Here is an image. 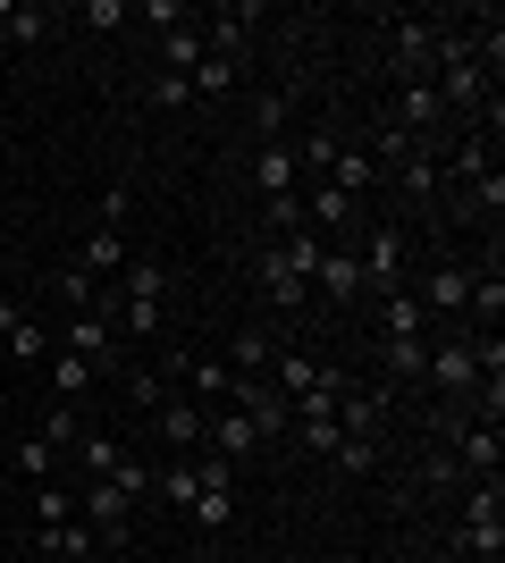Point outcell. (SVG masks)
Segmentation results:
<instances>
[{"label": "cell", "instance_id": "cell-8", "mask_svg": "<svg viewBox=\"0 0 505 563\" xmlns=\"http://www.w3.org/2000/svg\"><path fill=\"white\" fill-rule=\"evenodd\" d=\"M94 286H119L127 278V228H94L85 235V261H76Z\"/></svg>", "mask_w": 505, "mask_h": 563}, {"label": "cell", "instance_id": "cell-20", "mask_svg": "<svg viewBox=\"0 0 505 563\" xmlns=\"http://www.w3.org/2000/svg\"><path fill=\"white\" fill-rule=\"evenodd\" d=\"M237 76H244L237 59H211V51H202V68H194L186 85H194V101H219V93H237Z\"/></svg>", "mask_w": 505, "mask_h": 563}, {"label": "cell", "instance_id": "cell-1", "mask_svg": "<svg viewBox=\"0 0 505 563\" xmlns=\"http://www.w3.org/2000/svg\"><path fill=\"white\" fill-rule=\"evenodd\" d=\"M447 547L472 555V563H505V496H497V479H472V488H463V530Z\"/></svg>", "mask_w": 505, "mask_h": 563}, {"label": "cell", "instance_id": "cell-27", "mask_svg": "<svg viewBox=\"0 0 505 563\" xmlns=\"http://www.w3.org/2000/svg\"><path fill=\"white\" fill-rule=\"evenodd\" d=\"M329 463L362 479V471H380V438H337V454H329Z\"/></svg>", "mask_w": 505, "mask_h": 563}, {"label": "cell", "instance_id": "cell-35", "mask_svg": "<svg viewBox=\"0 0 505 563\" xmlns=\"http://www.w3.org/2000/svg\"><path fill=\"white\" fill-rule=\"evenodd\" d=\"M94 563H127V547H101V555H94Z\"/></svg>", "mask_w": 505, "mask_h": 563}, {"label": "cell", "instance_id": "cell-31", "mask_svg": "<svg viewBox=\"0 0 505 563\" xmlns=\"http://www.w3.org/2000/svg\"><path fill=\"white\" fill-rule=\"evenodd\" d=\"M127 396H135V404H144V412H152V404L168 396V378H161V371H135V378H127Z\"/></svg>", "mask_w": 505, "mask_h": 563}, {"label": "cell", "instance_id": "cell-24", "mask_svg": "<svg viewBox=\"0 0 505 563\" xmlns=\"http://www.w3.org/2000/svg\"><path fill=\"white\" fill-rule=\"evenodd\" d=\"M194 488H202V479H194V463H186V454H177V463H168L161 479H152V496H161V505H194Z\"/></svg>", "mask_w": 505, "mask_h": 563}, {"label": "cell", "instance_id": "cell-29", "mask_svg": "<svg viewBox=\"0 0 505 563\" xmlns=\"http://www.w3.org/2000/svg\"><path fill=\"white\" fill-rule=\"evenodd\" d=\"M186 101H194V85H186V76H152V110H186Z\"/></svg>", "mask_w": 505, "mask_h": 563}, {"label": "cell", "instance_id": "cell-11", "mask_svg": "<svg viewBox=\"0 0 505 563\" xmlns=\"http://www.w3.org/2000/svg\"><path fill=\"white\" fill-rule=\"evenodd\" d=\"M430 59H438V25L405 18L396 25V76H430Z\"/></svg>", "mask_w": 505, "mask_h": 563}, {"label": "cell", "instance_id": "cell-30", "mask_svg": "<svg viewBox=\"0 0 505 563\" xmlns=\"http://www.w3.org/2000/svg\"><path fill=\"white\" fill-rule=\"evenodd\" d=\"M421 479H430V488H455L463 471H455V454H447V446H430V454H421Z\"/></svg>", "mask_w": 505, "mask_h": 563}, {"label": "cell", "instance_id": "cell-32", "mask_svg": "<svg viewBox=\"0 0 505 563\" xmlns=\"http://www.w3.org/2000/svg\"><path fill=\"white\" fill-rule=\"evenodd\" d=\"M85 25H94V34H110V25H127V0H94V9H85Z\"/></svg>", "mask_w": 505, "mask_h": 563}, {"label": "cell", "instance_id": "cell-9", "mask_svg": "<svg viewBox=\"0 0 505 563\" xmlns=\"http://www.w3.org/2000/svg\"><path fill=\"white\" fill-rule=\"evenodd\" d=\"M262 286H270V303H278V311H304V303H312V278H304V269H295L278 244L262 253Z\"/></svg>", "mask_w": 505, "mask_h": 563}, {"label": "cell", "instance_id": "cell-18", "mask_svg": "<svg viewBox=\"0 0 505 563\" xmlns=\"http://www.w3.org/2000/svg\"><path fill=\"white\" fill-rule=\"evenodd\" d=\"M34 438H43L51 454H68L76 438H85V421H76V404H43V421H34Z\"/></svg>", "mask_w": 505, "mask_h": 563}, {"label": "cell", "instance_id": "cell-2", "mask_svg": "<svg viewBox=\"0 0 505 563\" xmlns=\"http://www.w3.org/2000/svg\"><path fill=\"white\" fill-rule=\"evenodd\" d=\"M354 269H362V295H380V303H387V295H405V228H371V235H362V253H354Z\"/></svg>", "mask_w": 505, "mask_h": 563}, {"label": "cell", "instance_id": "cell-34", "mask_svg": "<svg viewBox=\"0 0 505 563\" xmlns=\"http://www.w3.org/2000/svg\"><path fill=\"white\" fill-rule=\"evenodd\" d=\"M430 563H472V555H455V547H438V555H430Z\"/></svg>", "mask_w": 505, "mask_h": 563}, {"label": "cell", "instance_id": "cell-13", "mask_svg": "<svg viewBox=\"0 0 505 563\" xmlns=\"http://www.w3.org/2000/svg\"><path fill=\"white\" fill-rule=\"evenodd\" d=\"M396 186H405L413 202H438V194H447V177H438V152H430V143H421V152L396 168Z\"/></svg>", "mask_w": 505, "mask_h": 563}, {"label": "cell", "instance_id": "cell-28", "mask_svg": "<svg viewBox=\"0 0 505 563\" xmlns=\"http://www.w3.org/2000/svg\"><path fill=\"white\" fill-rule=\"evenodd\" d=\"M262 228H270V235H295V228H304V194H278V202H262Z\"/></svg>", "mask_w": 505, "mask_h": 563}, {"label": "cell", "instance_id": "cell-4", "mask_svg": "<svg viewBox=\"0 0 505 563\" xmlns=\"http://www.w3.org/2000/svg\"><path fill=\"white\" fill-rule=\"evenodd\" d=\"M387 118L405 126L413 143H430V126L447 118V101H438V85L430 76H396V101H387Z\"/></svg>", "mask_w": 505, "mask_h": 563}, {"label": "cell", "instance_id": "cell-6", "mask_svg": "<svg viewBox=\"0 0 505 563\" xmlns=\"http://www.w3.org/2000/svg\"><path fill=\"white\" fill-rule=\"evenodd\" d=\"M202 421H211V412H202V404H186V396H161V404H152V429H161L177 454L202 446Z\"/></svg>", "mask_w": 505, "mask_h": 563}, {"label": "cell", "instance_id": "cell-7", "mask_svg": "<svg viewBox=\"0 0 505 563\" xmlns=\"http://www.w3.org/2000/svg\"><path fill=\"white\" fill-rule=\"evenodd\" d=\"M253 194H262V202L304 194V177H295V143H262V152H253Z\"/></svg>", "mask_w": 505, "mask_h": 563}, {"label": "cell", "instance_id": "cell-19", "mask_svg": "<svg viewBox=\"0 0 505 563\" xmlns=\"http://www.w3.org/2000/svg\"><path fill=\"white\" fill-rule=\"evenodd\" d=\"M0 34H9V43H51V9H34V0L9 9V0H0Z\"/></svg>", "mask_w": 505, "mask_h": 563}, {"label": "cell", "instance_id": "cell-25", "mask_svg": "<svg viewBox=\"0 0 505 563\" xmlns=\"http://www.w3.org/2000/svg\"><path fill=\"white\" fill-rule=\"evenodd\" d=\"M43 521H76V488L43 479V488H34V530H43Z\"/></svg>", "mask_w": 505, "mask_h": 563}, {"label": "cell", "instance_id": "cell-33", "mask_svg": "<svg viewBox=\"0 0 505 563\" xmlns=\"http://www.w3.org/2000/svg\"><path fill=\"white\" fill-rule=\"evenodd\" d=\"M127 202H135L127 186H110V194H101V228H127Z\"/></svg>", "mask_w": 505, "mask_h": 563}, {"label": "cell", "instance_id": "cell-15", "mask_svg": "<svg viewBox=\"0 0 505 563\" xmlns=\"http://www.w3.org/2000/svg\"><path fill=\"white\" fill-rule=\"evenodd\" d=\"M497 168V152H488V135H463L455 161H438V177H455V186H472V177H488Z\"/></svg>", "mask_w": 505, "mask_h": 563}, {"label": "cell", "instance_id": "cell-3", "mask_svg": "<svg viewBox=\"0 0 505 563\" xmlns=\"http://www.w3.org/2000/svg\"><path fill=\"white\" fill-rule=\"evenodd\" d=\"M59 353H76V362H94V371H119V329H110V311L101 303H76L68 329H59Z\"/></svg>", "mask_w": 505, "mask_h": 563}, {"label": "cell", "instance_id": "cell-22", "mask_svg": "<svg viewBox=\"0 0 505 563\" xmlns=\"http://www.w3.org/2000/svg\"><path fill=\"white\" fill-rule=\"evenodd\" d=\"M9 463H18L25 479H34V488H43V479H59V454H51L43 438H18V446H9Z\"/></svg>", "mask_w": 505, "mask_h": 563}, {"label": "cell", "instance_id": "cell-26", "mask_svg": "<svg viewBox=\"0 0 505 563\" xmlns=\"http://www.w3.org/2000/svg\"><path fill=\"white\" fill-rule=\"evenodd\" d=\"M9 353H18V362H51L59 345H51V329H43V320H18V329H9Z\"/></svg>", "mask_w": 505, "mask_h": 563}, {"label": "cell", "instance_id": "cell-12", "mask_svg": "<svg viewBox=\"0 0 505 563\" xmlns=\"http://www.w3.org/2000/svg\"><path fill=\"white\" fill-rule=\"evenodd\" d=\"M312 295H337V303H354V295H362V269H354V253H345V244H329V253H320Z\"/></svg>", "mask_w": 505, "mask_h": 563}, {"label": "cell", "instance_id": "cell-14", "mask_svg": "<svg viewBox=\"0 0 505 563\" xmlns=\"http://www.w3.org/2000/svg\"><path fill=\"white\" fill-rule=\"evenodd\" d=\"M76 463H85V479H110V471H119L127 463V446H119V438H101V429H85V438H76Z\"/></svg>", "mask_w": 505, "mask_h": 563}, {"label": "cell", "instance_id": "cell-17", "mask_svg": "<svg viewBox=\"0 0 505 563\" xmlns=\"http://www.w3.org/2000/svg\"><path fill=\"white\" fill-rule=\"evenodd\" d=\"M202 51H211V43H202L194 25H168V34H161V59H168V76H194V68H202Z\"/></svg>", "mask_w": 505, "mask_h": 563}, {"label": "cell", "instance_id": "cell-16", "mask_svg": "<svg viewBox=\"0 0 505 563\" xmlns=\"http://www.w3.org/2000/svg\"><path fill=\"white\" fill-rule=\"evenodd\" d=\"M94 362H76V353H51V404H76L85 387H94Z\"/></svg>", "mask_w": 505, "mask_h": 563}, {"label": "cell", "instance_id": "cell-21", "mask_svg": "<svg viewBox=\"0 0 505 563\" xmlns=\"http://www.w3.org/2000/svg\"><path fill=\"white\" fill-rule=\"evenodd\" d=\"M421 320H430V311L413 303V286H405V295H387V303H380V336H421Z\"/></svg>", "mask_w": 505, "mask_h": 563}, {"label": "cell", "instance_id": "cell-5", "mask_svg": "<svg viewBox=\"0 0 505 563\" xmlns=\"http://www.w3.org/2000/svg\"><path fill=\"white\" fill-rule=\"evenodd\" d=\"M202 446H211V454H228V463H253V454H262L270 438H262V429H253V421H244L237 404H219L211 421H202Z\"/></svg>", "mask_w": 505, "mask_h": 563}, {"label": "cell", "instance_id": "cell-23", "mask_svg": "<svg viewBox=\"0 0 505 563\" xmlns=\"http://www.w3.org/2000/svg\"><path fill=\"white\" fill-rule=\"evenodd\" d=\"M253 135L287 143V93H253Z\"/></svg>", "mask_w": 505, "mask_h": 563}, {"label": "cell", "instance_id": "cell-10", "mask_svg": "<svg viewBox=\"0 0 505 563\" xmlns=\"http://www.w3.org/2000/svg\"><path fill=\"white\" fill-rule=\"evenodd\" d=\"M421 362H430V336H380L387 387H421Z\"/></svg>", "mask_w": 505, "mask_h": 563}]
</instances>
